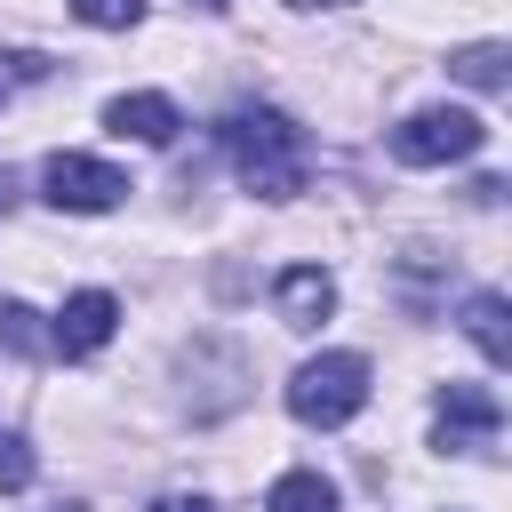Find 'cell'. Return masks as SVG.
Segmentation results:
<instances>
[{
  "mask_svg": "<svg viewBox=\"0 0 512 512\" xmlns=\"http://www.w3.org/2000/svg\"><path fill=\"white\" fill-rule=\"evenodd\" d=\"M216 136H224V152H232V168H240V184H248L256 200H296V192H304V128H296L288 112L248 104V112H232Z\"/></svg>",
  "mask_w": 512,
  "mask_h": 512,
  "instance_id": "1",
  "label": "cell"
},
{
  "mask_svg": "<svg viewBox=\"0 0 512 512\" xmlns=\"http://www.w3.org/2000/svg\"><path fill=\"white\" fill-rule=\"evenodd\" d=\"M360 408H368V360H360V352H320V360H304V368L288 376V416H296V424L336 432V424H352Z\"/></svg>",
  "mask_w": 512,
  "mask_h": 512,
  "instance_id": "2",
  "label": "cell"
},
{
  "mask_svg": "<svg viewBox=\"0 0 512 512\" xmlns=\"http://www.w3.org/2000/svg\"><path fill=\"white\" fill-rule=\"evenodd\" d=\"M488 144V120L480 112H456V104H432V112H408L392 128V160L408 168H440V160H472Z\"/></svg>",
  "mask_w": 512,
  "mask_h": 512,
  "instance_id": "3",
  "label": "cell"
},
{
  "mask_svg": "<svg viewBox=\"0 0 512 512\" xmlns=\"http://www.w3.org/2000/svg\"><path fill=\"white\" fill-rule=\"evenodd\" d=\"M40 192H48V208H64V216H104V208H120V200H128V176H120L112 160L56 152V160L40 168Z\"/></svg>",
  "mask_w": 512,
  "mask_h": 512,
  "instance_id": "4",
  "label": "cell"
},
{
  "mask_svg": "<svg viewBox=\"0 0 512 512\" xmlns=\"http://www.w3.org/2000/svg\"><path fill=\"white\" fill-rule=\"evenodd\" d=\"M496 432H504V400L488 384H440V416H432L440 448H496Z\"/></svg>",
  "mask_w": 512,
  "mask_h": 512,
  "instance_id": "5",
  "label": "cell"
},
{
  "mask_svg": "<svg viewBox=\"0 0 512 512\" xmlns=\"http://www.w3.org/2000/svg\"><path fill=\"white\" fill-rule=\"evenodd\" d=\"M112 328H120V304H112L104 288H80V296H64V312H56L48 344H56L64 360H88V352H104V344H112Z\"/></svg>",
  "mask_w": 512,
  "mask_h": 512,
  "instance_id": "6",
  "label": "cell"
},
{
  "mask_svg": "<svg viewBox=\"0 0 512 512\" xmlns=\"http://www.w3.org/2000/svg\"><path fill=\"white\" fill-rule=\"evenodd\" d=\"M272 304H280L288 328H320V320L336 312V280H328L320 264H288V272L272 280Z\"/></svg>",
  "mask_w": 512,
  "mask_h": 512,
  "instance_id": "7",
  "label": "cell"
},
{
  "mask_svg": "<svg viewBox=\"0 0 512 512\" xmlns=\"http://www.w3.org/2000/svg\"><path fill=\"white\" fill-rule=\"evenodd\" d=\"M104 128H112V136H136V144H176L184 112L144 88V96H112V104H104Z\"/></svg>",
  "mask_w": 512,
  "mask_h": 512,
  "instance_id": "8",
  "label": "cell"
},
{
  "mask_svg": "<svg viewBox=\"0 0 512 512\" xmlns=\"http://www.w3.org/2000/svg\"><path fill=\"white\" fill-rule=\"evenodd\" d=\"M464 336L480 344L488 368H504V360H512V304H504L496 288H472V296H464Z\"/></svg>",
  "mask_w": 512,
  "mask_h": 512,
  "instance_id": "9",
  "label": "cell"
},
{
  "mask_svg": "<svg viewBox=\"0 0 512 512\" xmlns=\"http://www.w3.org/2000/svg\"><path fill=\"white\" fill-rule=\"evenodd\" d=\"M448 72H456L464 88H504V80H512V48H504V40H472V48L448 56Z\"/></svg>",
  "mask_w": 512,
  "mask_h": 512,
  "instance_id": "10",
  "label": "cell"
},
{
  "mask_svg": "<svg viewBox=\"0 0 512 512\" xmlns=\"http://www.w3.org/2000/svg\"><path fill=\"white\" fill-rule=\"evenodd\" d=\"M264 512H344V504H336V488L320 472H280L272 496H264Z\"/></svg>",
  "mask_w": 512,
  "mask_h": 512,
  "instance_id": "11",
  "label": "cell"
},
{
  "mask_svg": "<svg viewBox=\"0 0 512 512\" xmlns=\"http://www.w3.org/2000/svg\"><path fill=\"white\" fill-rule=\"evenodd\" d=\"M0 344H8V352H24V360L56 352V344H48V328H40V312H32V304H16V296H0Z\"/></svg>",
  "mask_w": 512,
  "mask_h": 512,
  "instance_id": "12",
  "label": "cell"
},
{
  "mask_svg": "<svg viewBox=\"0 0 512 512\" xmlns=\"http://www.w3.org/2000/svg\"><path fill=\"white\" fill-rule=\"evenodd\" d=\"M80 24H96V32H128L136 16H144V0H64Z\"/></svg>",
  "mask_w": 512,
  "mask_h": 512,
  "instance_id": "13",
  "label": "cell"
},
{
  "mask_svg": "<svg viewBox=\"0 0 512 512\" xmlns=\"http://www.w3.org/2000/svg\"><path fill=\"white\" fill-rule=\"evenodd\" d=\"M0 488H32V440L0 432Z\"/></svg>",
  "mask_w": 512,
  "mask_h": 512,
  "instance_id": "14",
  "label": "cell"
},
{
  "mask_svg": "<svg viewBox=\"0 0 512 512\" xmlns=\"http://www.w3.org/2000/svg\"><path fill=\"white\" fill-rule=\"evenodd\" d=\"M144 512H216L208 496H160V504H144Z\"/></svg>",
  "mask_w": 512,
  "mask_h": 512,
  "instance_id": "15",
  "label": "cell"
},
{
  "mask_svg": "<svg viewBox=\"0 0 512 512\" xmlns=\"http://www.w3.org/2000/svg\"><path fill=\"white\" fill-rule=\"evenodd\" d=\"M0 216H8V168H0Z\"/></svg>",
  "mask_w": 512,
  "mask_h": 512,
  "instance_id": "16",
  "label": "cell"
},
{
  "mask_svg": "<svg viewBox=\"0 0 512 512\" xmlns=\"http://www.w3.org/2000/svg\"><path fill=\"white\" fill-rule=\"evenodd\" d=\"M56 512H88V504H56Z\"/></svg>",
  "mask_w": 512,
  "mask_h": 512,
  "instance_id": "17",
  "label": "cell"
},
{
  "mask_svg": "<svg viewBox=\"0 0 512 512\" xmlns=\"http://www.w3.org/2000/svg\"><path fill=\"white\" fill-rule=\"evenodd\" d=\"M296 8H328V0H296Z\"/></svg>",
  "mask_w": 512,
  "mask_h": 512,
  "instance_id": "18",
  "label": "cell"
},
{
  "mask_svg": "<svg viewBox=\"0 0 512 512\" xmlns=\"http://www.w3.org/2000/svg\"><path fill=\"white\" fill-rule=\"evenodd\" d=\"M200 8H224V0H200Z\"/></svg>",
  "mask_w": 512,
  "mask_h": 512,
  "instance_id": "19",
  "label": "cell"
}]
</instances>
